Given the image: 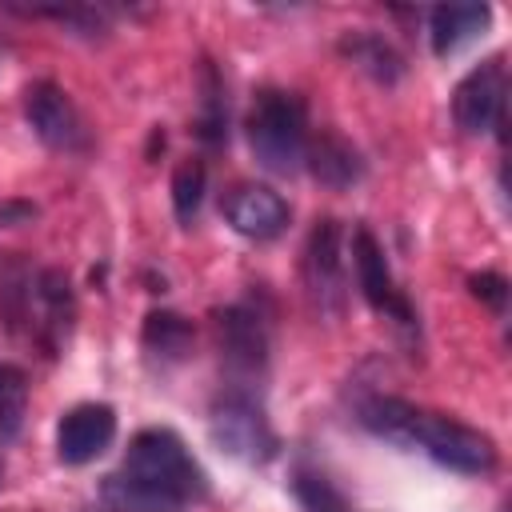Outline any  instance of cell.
Returning <instances> with one entry per match:
<instances>
[{"mask_svg": "<svg viewBox=\"0 0 512 512\" xmlns=\"http://www.w3.org/2000/svg\"><path fill=\"white\" fill-rule=\"evenodd\" d=\"M208 496V472L172 428H140L100 500L116 512H176Z\"/></svg>", "mask_w": 512, "mask_h": 512, "instance_id": "1", "label": "cell"}, {"mask_svg": "<svg viewBox=\"0 0 512 512\" xmlns=\"http://www.w3.org/2000/svg\"><path fill=\"white\" fill-rule=\"evenodd\" d=\"M356 424L364 432L396 444V448L424 452L428 460H436L440 468L460 472V476H488L500 460L488 432H480L472 424H460L452 416L416 408L400 396H384V392L364 396L356 404Z\"/></svg>", "mask_w": 512, "mask_h": 512, "instance_id": "2", "label": "cell"}, {"mask_svg": "<svg viewBox=\"0 0 512 512\" xmlns=\"http://www.w3.org/2000/svg\"><path fill=\"white\" fill-rule=\"evenodd\" d=\"M244 136L264 172L296 176L308 152V116L300 96L284 88H260L244 116Z\"/></svg>", "mask_w": 512, "mask_h": 512, "instance_id": "3", "label": "cell"}, {"mask_svg": "<svg viewBox=\"0 0 512 512\" xmlns=\"http://www.w3.org/2000/svg\"><path fill=\"white\" fill-rule=\"evenodd\" d=\"M216 348L224 364V384L260 392L272 352V320L260 296H244L216 312Z\"/></svg>", "mask_w": 512, "mask_h": 512, "instance_id": "4", "label": "cell"}, {"mask_svg": "<svg viewBox=\"0 0 512 512\" xmlns=\"http://www.w3.org/2000/svg\"><path fill=\"white\" fill-rule=\"evenodd\" d=\"M208 436L224 456L244 464H268L280 452V440L264 416V400L256 388L224 384L208 408Z\"/></svg>", "mask_w": 512, "mask_h": 512, "instance_id": "5", "label": "cell"}, {"mask_svg": "<svg viewBox=\"0 0 512 512\" xmlns=\"http://www.w3.org/2000/svg\"><path fill=\"white\" fill-rule=\"evenodd\" d=\"M300 276L308 288V300L320 312H340L344 308V228L336 216H320L304 240L300 252Z\"/></svg>", "mask_w": 512, "mask_h": 512, "instance_id": "6", "label": "cell"}, {"mask_svg": "<svg viewBox=\"0 0 512 512\" xmlns=\"http://www.w3.org/2000/svg\"><path fill=\"white\" fill-rule=\"evenodd\" d=\"M504 96L508 76L500 56L476 64L452 92V120L464 136H484L488 128H504Z\"/></svg>", "mask_w": 512, "mask_h": 512, "instance_id": "7", "label": "cell"}, {"mask_svg": "<svg viewBox=\"0 0 512 512\" xmlns=\"http://www.w3.org/2000/svg\"><path fill=\"white\" fill-rule=\"evenodd\" d=\"M24 120L36 132V140L52 152H80L88 144L84 120L56 80H32L24 88Z\"/></svg>", "mask_w": 512, "mask_h": 512, "instance_id": "8", "label": "cell"}, {"mask_svg": "<svg viewBox=\"0 0 512 512\" xmlns=\"http://www.w3.org/2000/svg\"><path fill=\"white\" fill-rule=\"evenodd\" d=\"M352 268H356V284H360V296L368 300V308L392 316L404 332H416V312H412V304L404 300V292L396 288L380 240H376L364 224L352 232Z\"/></svg>", "mask_w": 512, "mask_h": 512, "instance_id": "9", "label": "cell"}, {"mask_svg": "<svg viewBox=\"0 0 512 512\" xmlns=\"http://www.w3.org/2000/svg\"><path fill=\"white\" fill-rule=\"evenodd\" d=\"M220 212H224V220L232 224V232H240L244 240H256V244L276 240V236L288 228V220H292L288 200H284L276 188L252 184V180L232 184V188L224 192V200H220Z\"/></svg>", "mask_w": 512, "mask_h": 512, "instance_id": "10", "label": "cell"}, {"mask_svg": "<svg viewBox=\"0 0 512 512\" xmlns=\"http://www.w3.org/2000/svg\"><path fill=\"white\" fill-rule=\"evenodd\" d=\"M76 324V296L72 280L60 268L36 272V304H32V340L44 356H60Z\"/></svg>", "mask_w": 512, "mask_h": 512, "instance_id": "11", "label": "cell"}, {"mask_svg": "<svg viewBox=\"0 0 512 512\" xmlns=\"http://www.w3.org/2000/svg\"><path fill=\"white\" fill-rule=\"evenodd\" d=\"M116 436V408L112 404H100V400H88V404H76L60 416L56 424V456L60 464H88L96 460Z\"/></svg>", "mask_w": 512, "mask_h": 512, "instance_id": "12", "label": "cell"}, {"mask_svg": "<svg viewBox=\"0 0 512 512\" xmlns=\"http://www.w3.org/2000/svg\"><path fill=\"white\" fill-rule=\"evenodd\" d=\"M304 168L324 184V188H352L364 180V156L340 136V132H320V136H308V152H304Z\"/></svg>", "mask_w": 512, "mask_h": 512, "instance_id": "13", "label": "cell"}, {"mask_svg": "<svg viewBox=\"0 0 512 512\" xmlns=\"http://www.w3.org/2000/svg\"><path fill=\"white\" fill-rule=\"evenodd\" d=\"M196 344V328L188 316L172 312V308H152L140 324V348L148 356V364L156 368H172V364H184L188 352Z\"/></svg>", "mask_w": 512, "mask_h": 512, "instance_id": "14", "label": "cell"}, {"mask_svg": "<svg viewBox=\"0 0 512 512\" xmlns=\"http://www.w3.org/2000/svg\"><path fill=\"white\" fill-rule=\"evenodd\" d=\"M32 304H36V272L20 252H4L0 260V320L12 336H32Z\"/></svg>", "mask_w": 512, "mask_h": 512, "instance_id": "15", "label": "cell"}, {"mask_svg": "<svg viewBox=\"0 0 512 512\" xmlns=\"http://www.w3.org/2000/svg\"><path fill=\"white\" fill-rule=\"evenodd\" d=\"M196 140L204 148L228 144V88L208 56H200L196 64Z\"/></svg>", "mask_w": 512, "mask_h": 512, "instance_id": "16", "label": "cell"}, {"mask_svg": "<svg viewBox=\"0 0 512 512\" xmlns=\"http://www.w3.org/2000/svg\"><path fill=\"white\" fill-rule=\"evenodd\" d=\"M492 24V8L488 4H440L428 12V40L436 56H452L456 48H464L468 40L484 36V28Z\"/></svg>", "mask_w": 512, "mask_h": 512, "instance_id": "17", "label": "cell"}, {"mask_svg": "<svg viewBox=\"0 0 512 512\" xmlns=\"http://www.w3.org/2000/svg\"><path fill=\"white\" fill-rule=\"evenodd\" d=\"M340 56L352 60L364 76H372L376 84L392 88L400 76H404V56L396 52V44L372 28H356V32H344L340 36Z\"/></svg>", "mask_w": 512, "mask_h": 512, "instance_id": "18", "label": "cell"}, {"mask_svg": "<svg viewBox=\"0 0 512 512\" xmlns=\"http://www.w3.org/2000/svg\"><path fill=\"white\" fill-rule=\"evenodd\" d=\"M204 192H208V168L200 156H184L176 168H172V212H176V224L180 228H192L196 216H200V204H204Z\"/></svg>", "mask_w": 512, "mask_h": 512, "instance_id": "19", "label": "cell"}, {"mask_svg": "<svg viewBox=\"0 0 512 512\" xmlns=\"http://www.w3.org/2000/svg\"><path fill=\"white\" fill-rule=\"evenodd\" d=\"M292 496L300 500L304 512H352L348 496L336 488V480L312 464H296L292 468Z\"/></svg>", "mask_w": 512, "mask_h": 512, "instance_id": "20", "label": "cell"}, {"mask_svg": "<svg viewBox=\"0 0 512 512\" xmlns=\"http://www.w3.org/2000/svg\"><path fill=\"white\" fill-rule=\"evenodd\" d=\"M12 12L36 16V20H56L68 32L88 36V40H96V36L108 32V12L104 8H92V4H32V8H12Z\"/></svg>", "mask_w": 512, "mask_h": 512, "instance_id": "21", "label": "cell"}, {"mask_svg": "<svg viewBox=\"0 0 512 512\" xmlns=\"http://www.w3.org/2000/svg\"><path fill=\"white\" fill-rule=\"evenodd\" d=\"M28 412V376L16 364H0V444L16 440Z\"/></svg>", "mask_w": 512, "mask_h": 512, "instance_id": "22", "label": "cell"}, {"mask_svg": "<svg viewBox=\"0 0 512 512\" xmlns=\"http://www.w3.org/2000/svg\"><path fill=\"white\" fill-rule=\"evenodd\" d=\"M468 288H472V296L484 300L492 312H504V304H508V280H504L500 272H472V276H468Z\"/></svg>", "mask_w": 512, "mask_h": 512, "instance_id": "23", "label": "cell"}, {"mask_svg": "<svg viewBox=\"0 0 512 512\" xmlns=\"http://www.w3.org/2000/svg\"><path fill=\"white\" fill-rule=\"evenodd\" d=\"M36 216V204H24V200H8L0 204V228H12V224H24Z\"/></svg>", "mask_w": 512, "mask_h": 512, "instance_id": "24", "label": "cell"}, {"mask_svg": "<svg viewBox=\"0 0 512 512\" xmlns=\"http://www.w3.org/2000/svg\"><path fill=\"white\" fill-rule=\"evenodd\" d=\"M4 472H8V468H4V456H0V484H4Z\"/></svg>", "mask_w": 512, "mask_h": 512, "instance_id": "25", "label": "cell"}]
</instances>
